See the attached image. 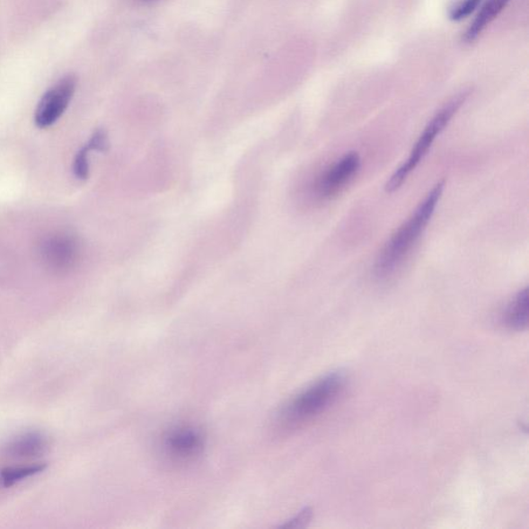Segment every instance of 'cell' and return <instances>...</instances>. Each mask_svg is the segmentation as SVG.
Here are the masks:
<instances>
[{"mask_svg": "<svg viewBox=\"0 0 529 529\" xmlns=\"http://www.w3.org/2000/svg\"><path fill=\"white\" fill-rule=\"evenodd\" d=\"M445 181L438 182L424 200L419 204L413 215L392 236L379 254L374 267L375 276L386 279L393 276L403 260L420 239L426 226L434 216L445 190Z\"/></svg>", "mask_w": 529, "mask_h": 529, "instance_id": "6da1fadb", "label": "cell"}, {"mask_svg": "<svg viewBox=\"0 0 529 529\" xmlns=\"http://www.w3.org/2000/svg\"><path fill=\"white\" fill-rule=\"evenodd\" d=\"M347 384L342 373H332L288 403L278 418L280 428H291L324 413L339 400Z\"/></svg>", "mask_w": 529, "mask_h": 529, "instance_id": "7a4b0ae2", "label": "cell"}, {"mask_svg": "<svg viewBox=\"0 0 529 529\" xmlns=\"http://www.w3.org/2000/svg\"><path fill=\"white\" fill-rule=\"evenodd\" d=\"M471 92L464 91L458 93L454 98L446 102L439 111L432 117L431 120L425 127L422 134L419 137L413 149H411L408 160L398 168L393 175L389 178L384 190L388 194L396 191L401 188V185L407 181L409 176L413 173L419 164L423 161L426 154H428L432 144L435 143L437 137L443 133V130L448 127L460 108L463 107Z\"/></svg>", "mask_w": 529, "mask_h": 529, "instance_id": "3957f363", "label": "cell"}, {"mask_svg": "<svg viewBox=\"0 0 529 529\" xmlns=\"http://www.w3.org/2000/svg\"><path fill=\"white\" fill-rule=\"evenodd\" d=\"M75 87L77 78L74 75H67L44 94L34 115L37 127L49 128L60 119L70 105Z\"/></svg>", "mask_w": 529, "mask_h": 529, "instance_id": "277c9868", "label": "cell"}, {"mask_svg": "<svg viewBox=\"0 0 529 529\" xmlns=\"http://www.w3.org/2000/svg\"><path fill=\"white\" fill-rule=\"evenodd\" d=\"M163 445L172 462L188 463L202 454L204 437L200 431L190 426H180L168 432Z\"/></svg>", "mask_w": 529, "mask_h": 529, "instance_id": "5b68a950", "label": "cell"}, {"mask_svg": "<svg viewBox=\"0 0 529 529\" xmlns=\"http://www.w3.org/2000/svg\"><path fill=\"white\" fill-rule=\"evenodd\" d=\"M44 263L54 271H66L77 262L80 243L70 233H57L48 237L42 244Z\"/></svg>", "mask_w": 529, "mask_h": 529, "instance_id": "8992f818", "label": "cell"}, {"mask_svg": "<svg viewBox=\"0 0 529 529\" xmlns=\"http://www.w3.org/2000/svg\"><path fill=\"white\" fill-rule=\"evenodd\" d=\"M361 168L358 153H348L324 172L318 181L317 191L321 198H330L338 195L353 180Z\"/></svg>", "mask_w": 529, "mask_h": 529, "instance_id": "52a82bcc", "label": "cell"}, {"mask_svg": "<svg viewBox=\"0 0 529 529\" xmlns=\"http://www.w3.org/2000/svg\"><path fill=\"white\" fill-rule=\"evenodd\" d=\"M11 456L18 458H31L44 454L49 449V441L40 432H29L13 438L8 445Z\"/></svg>", "mask_w": 529, "mask_h": 529, "instance_id": "ba28073f", "label": "cell"}, {"mask_svg": "<svg viewBox=\"0 0 529 529\" xmlns=\"http://www.w3.org/2000/svg\"><path fill=\"white\" fill-rule=\"evenodd\" d=\"M511 0H486L473 22L466 31L463 40L465 44H472L476 40L494 19H496Z\"/></svg>", "mask_w": 529, "mask_h": 529, "instance_id": "9c48e42d", "label": "cell"}, {"mask_svg": "<svg viewBox=\"0 0 529 529\" xmlns=\"http://www.w3.org/2000/svg\"><path fill=\"white\" fill-rule=\"evenodd\" d=\"M528 287L524 288L510 301L504 313L505 325L515 331H522L528 326Z\"/></svg>", "mask_w": 529, "mask_h": 529, "instance_id": "30bf717a", "label": "cell"}, {"mask_svg": "<svg viewBox=\"0 0 529 529\" xmlns=\"http://www.w3.org/2000/svg\"><path fill=\"white\" fill-rule=\"evenodd\" d=\"M47 469V464L39 463L26 466L6 467L0 472V483L5 488L16 485L24 479L36 476Z\"/></svg>", "mask_w": 529, "mask_h": 529, "instance_id": "8fae6325", "label": "cell"}, {"mask_svg": "<svg viewBox=\"0 0 529 529\" xmlns=\"http://www.w3.org/2000/svg\"><path fill=\"white\" fill-rule=\"evenodd\" d=\"M483 0H460V2L453 6L450 11V19L452 22H462V20L470 17L475 12Z\"/></svg>", "mask_w": 529, "mask_h": 529, "instance_id": "7c38bea8", "label": "cell"}, {"mask_svg": "<svg viewBox=\"0 0 529 529\" xmlns=\"http://www.w3.org/2000/svg\"><path fill=\"white\" fill-rule=\"evenodd\" d=\"M91 149L87 145L82 147L75 155L73 164V171L75 177L80 181L87 180L89 176L88 156Z\"/></svg>", "mask_w": 529, "mask_h": 529, "instance_id": "4fadbf2b", "label": "cell"}, {"mask_svg": "<svg viewBox=\"0 0 529 529\" xmlns=\"http://www.w3.org/2000/svg\"><path fill=\"white\" fill-rule=\"evenodd\" d=\"M91 151H99V153H106L109 149V138L106 130L98 129L91 137L88 143L86 144Z\"/></svg>", "mask_w": 529, "mask_h": 529, "instance_id": "5bb4252c", "label": "cell"}, {"mask_svg": "<svg viewBox=\"0 0 529 529\" xmlns=\"http://www.w3.org/2000/svg\"><path fill=\"white\" fill-rule=\"evenodd\" d=\"M312 516H313V511L311 510V508L306 507V508H304V511L300 512L296 517H295L291 521H288L287 524L284 525V527H287V528L305 527L307 525L308 522L311 521Z\"/></svg>", "mask_w": 529, "mask_h": 529, "instance_id": "9a60e30c", "label": "cell"}]
</instances>
